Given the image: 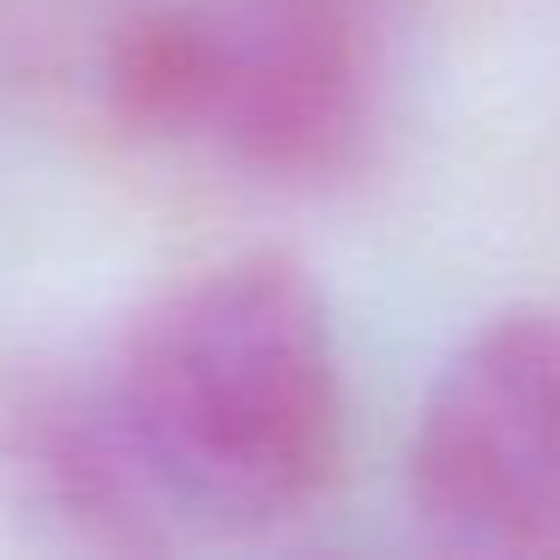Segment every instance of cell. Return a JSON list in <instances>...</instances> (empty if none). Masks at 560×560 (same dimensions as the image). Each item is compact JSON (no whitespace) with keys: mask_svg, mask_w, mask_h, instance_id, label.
Wrapping results in <instances>:
<instances>
[{"mask_svg":"<svg viewBox=\"0 0 560 560\" xmlns=\"http://www.w3.org/2000/svg\"><path fill=\"white\" fill-rule=\"evenodd\" d=\"M13 434L43 488L109 542L290 524L343 464L331 307L278 247L211 259L127 314L85 386L13 410Z\"/></svg>","mask_w":560,"mask_h":560,"instance_id":"obj_1","label":"cell"},{"mask_svg":"<svg viewBox=\"0 0 560 560\" xmlns=\"http://www.w3.org/2000/svg\"><path fill=\"white\" fill-rule=\"evenodd\" d=\"M109 103L247 182H338L380 121V37L362 0H158L115 37Z\"/></svg>","mask_w":560,"mask_h":560,"instance_id":"obj_2","label":"cell"},{"mask_svg":"<svg viewBox=\"0 0 560 560\" xmlns=\"http://www.w3.org/2000/svg\"><path fill=\"white\" fill-rule=\"evenodd\" d=\"M410 506L464 555L560 548V302L482 319L428 380Z\"/></svg>","mask_w":560,"mask_h":560,"instance_id":"obj_3","label":"cell"}]
</instances>
